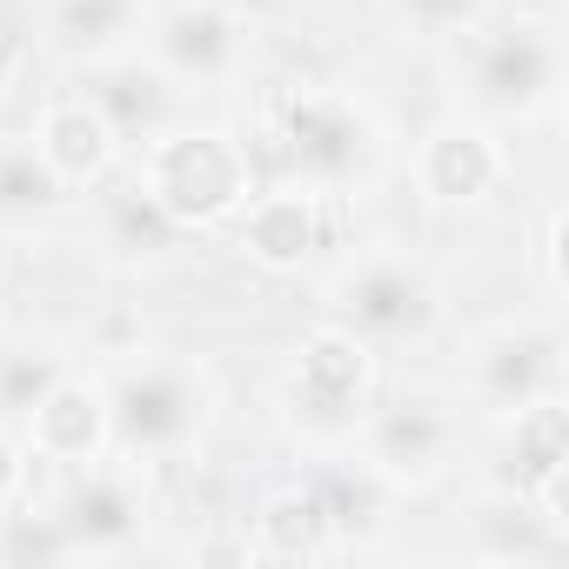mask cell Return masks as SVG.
Instances as JSON below:
<instances>
[{"instance_id":"obj_13","label":"cell","mask_w":569,"mask_h":569,"mask_svg":"<svg viewBox=\"0 0 569 569\" xmlns=\"http://www.w3.org/2000/svg\"><path fill=\"white\" fill-rule=\"evenodd\" d=\"M21 442L34 462L48 469H88L114 449V422H108V382L101 369H61L48 382V396L21 416Z\"/></svg>"},{"instance_id":"obj_18","label":"cell","mask_w":569,"mask_h":569,"mask_svg":"<svg viewBox=\"0 0 569 569\" xmlns=\"http://www.w3.org/2000/svg\"><path fill=\"white\" fill-rule=\"evenodd\" d=\"M141 21H148L141 0H48V8H41L48 41L68 61H81V68L114 61V54H134L141 48Z\"/></svg>"},{"instance_id":"obj_24","label":"cell","mask_w":569,"mask_h":569,"mask_svg":"<svg viewBox=\"0 0 569 569\" xmlns=\"http://www.w3.org/2000/svg\"><path fill=\"white\" fill-rule=\"evenodd\" d=\"M61 369H68V362H61V356H48V349L0 356V422H21V416L48 396V382H54Z\"/></svg>"},{"instance_id":"obj_3","label":"cell","mask_w":569,"mask_h":569,"mask_svg":"<svg viewBox=\"0 0 569 569\" xmlns=\"http://www.w3.org/2000/svg\"><path fill=\"white\" fill-rule=\"evenodd\" d=\"M462 108L489 128H536L562 101V14H489L462 41Z\"/></svg>"},{"instance_id":"obj_6","label":"cell","mask_w":569,"mask_h":569,"mask_svg":"<svg viewBox=\"0 0 569 569\" xmlns=\"http://www.w3.org/2000/svg\"><path fill=\"white\" fill-rule=\"evenodd\" d=\"M462 442H469V402L462 396L396 389V396L369 402L349 449L389 496H422L462 469Z\"/></svg>"},{"instance_id":"obj_12","label":"cell","mask_w":569,"mask_h":569,"mask_svg":"<svg viewBox=\"0 0 569 569\" xmlns=\"http://www.w3.org/2000/svg\"><path fill=\"white\" fill-rule=\"evenodd\" d=\"M536 396H562V342L536 322H502L462 356V402L482 416H509Z\"/></svg>"},{"instance_id":"obj_7","label":"cell","mask_w":569,"mask_h":569,"mask_svg":"<svg viewBox=\"0 0 569 569\" xmlns=\"http://www.w3.org/2000/svg\"><path fill=\"white\" fill-rule=\"evenodd\" d=\"M329 322L356 329L376 356L396 349H429L449 322V296L429 274L422 254L409 248H369L329 281Z\"/></svg>"},{"instance_id":"obj_4","label":"cell","mask_w":569,"mask_h":569,"mask_svg":"<svg viewBox=\"0 0 569 569\" xmlns=\"http://www.w3.org/2000/svg\"><path fill=\"white\" fill-rule=\"evenodd\" d=\"M268 141L289 168V181L342 201L356 194L382 161V121L349 88H289L268 114Z\"/></svg>"},{"instance_id":"obj_29","label":"cell","mask_w":569,"mask_h":569,"mask_svg":"<svg viewBox=\"0 0 569 569\" xmlns=\"http://www.w3.org/2000/svg\"><path fill=\"white\" fill-rule=\"evenodd\" d=\"M0 316H8V296H0Z\"/></svg>"},{"instance_id":"obj_28","label":"cell","mask_w":569,"mask_h":569,"mask_svg":"<svg viewBox=\"0 0 569 569\" xmlns=\"http://www.w3.org/2000/svg\"><path fill=\"white\" fill-rule=\"evenodd\" d=\"M516 14H562V0H509Z\"/></svg>"},{"instance_id":"obj_10","label":"cell","mask_w":569,"mask_h":569,"mask_svg":"<svg viewBox=\"0 0 569 569\" xmlns=\"http://www.w3.org/2000/svg\"><path fill=\"white\" fill-rule=\"evenodd\" d=\"M482 489L536 502L569 536V402L562 396H536L496 416V462L482 469Z\"/></svg>"},{"instance_id":"obj_25","label":"cell","mask_w":569,"mask_h":569,"mask_svg":"<svg viewBox=\"0 0 569 569\" xmlns=\"http://www.w3.org/2000/svg\"><path fill=\"white\" fill-rule=\"evenodd\" d=\"M562 228H569V214H562V201H549L536 214V241H529V274H536V289L549 302H562V289H569V274H562Z\"/></svg>"},{"instance_id":"obj_23","label":"cell","mask_w":569,"mask_h":569,"mask_svg":"<svg viewBox=\"0 0 569 569\" xmlns=\"http://www.w3.org/2000/svg\"><path fill=\"white\" fill-rule=\"evenodd\" d=\"M0 562H14V569H28V562H74V542H68L54 509H21L14 502L8 516H0Z\"/></svg>"},{"instance_id":"obj_15","label":"cell","mask_w":569,"mask_h":569,"mask_svg":"<svg viewBox=\"0 0 569 569\" xmlns=\"http://www.w3.org/2000/svg\"><path fill=\"white\" fill-rule=\"evenodd\" d=\"M28 134H34L41 161L54 168V181H61L68 194H94V188H108V181L121 174V161H128L121 134L108 128V114H101L88 94H61V101H48V108L34 114Z\"/></svg>"},{"instance_id":"obj_16","label":"cell","mask_w":569,"mask_h":569,"mask_svg":"<svg viewBox=\"0 0 569 569\" xmlns=\"http://www.w3.org/2000/svg\"><path fill=\"white\" fill-rule=\"evenodd\" d=\"M81 94L108 114V128L121 134V148H141V141H154L168 121H181V88H174L141 48H134V54H114V61H94Z\"/></svg>"},{"instance_id":"obj_22","label":"cell","mask_w":569,"mask_h":569,"mask_svg":"<svg viewBox=\"0 0 569 569\" xmlns=\"http://www.w3.org/2000/svg\"><path fill=\"white\" fill-rule=\"evenodd\" d=\"M376 14L402 34V41H462L469 28H482L496 14V0H376Z\"/></svg>"},{"instance_id":"obj_8","label":"cell","mask_w":569,"mask_h":569,"mask_svg":"<svg viewBox=\"0 0 569 569\" xmlns=\"http://www.w3.org/2000/svg\"><path fill=\"white\" fill-rule=\"evenodd\" d=\"M68 482H61V496L48 502L54 516H61V529H68V542H74V562L88 556V562H114V556H134V549H148V522H154V489H148V476L154 469H141V462H128V456H101V462H88V469H61Z\"/></svg>"},{"instance_id":"obj_27","label":"cell","mask_w":569,"mask_h":569,"mask_svg":"<svg viewBox=\"0 0 569 569\" xmlns=\"http://www.w3.org/2000/svg\"><path fill=\"white\" fill-rule=\"evenodd\" d=\"M21 68H28V48H21V34H8V28H0V108H8V94H14V81H21Z\"/></svg>"},{"instance_id":"obj_17","label":"cell","mask_w":569,"mask_h":569,"mask_svg":"<svg viewBox=\"0 0 569 569\" xmlns=\"http://www.w3.org/2000/svg\"><path fill=\"white\" fill-rule=\"evenodd\" d=\"M248 549L254 562H329L342 556V536H336V516L309 482H289V489H268L248 516Z\"/></svg>"},{"instance_id":"obj_19","label":"cell","mask_w":569,"mask_h":569,"mask_svg":"<svg viewBox=\"0 0 569 569\" xmlns=\"http://www.w3.org/2000/svg\"><path fill=\"white\" fill-rule=\"evenodd\" d=\"M469 556H476V562H516V569H536V562H562V556H569V536H562L536 502L482 489Z\"/></svg>"},{"instance_id":"obj_1","label":"cell","mask_w":569,"mask_h":569,"mask_svg":"<svg viewBox=\"0 0 569 569\" xmlns=\"http://www.w3.org/2000/svg\"><path fill=\"white\" fill-rule=\"evenodd\" d=\"M101 382H108L114 456L141 469L194 462L221 422V382L188 349H128L114 369H101Z\"/></svg>"},{"instance_id":"obj_20","label":"cell","mask_w":569,"mask_h":569,"mask_svg":"<svg viewBox=\"0 0 569 569\" xmlns=\"http://www.w3.org/2000/svg\"><path fill=\"white\" fill-rule=\"evenodd\" d=\"M74 194L54 181V168L41 161L34 134H0V228H48Z\"/></svg>"},{"instance_id":"obj_26","label":"cell","mask_w":569,"mask_h":569,"mask_svg":"<svg viewBox=\"0 0 569 569\" xmlns=\"http://www.w3.org/2000/svg\"><path fill=\"white\" fill-rule=\"evenodd\" d=\"M28 442L14 436V422H0V516H8L14 502H28Z\"/></svg>"},{"instance_id":"obj_5","label":"cell","mask_w":569,"mask_h":569,"mask_svg":"<svg viewBox=\"0 0 569 569\" xmlns=\"http://www.w3.org/2000/svg\"><path fill=\"white\" fill-rule=\"evenodd\" d=\"M382 396V356L342 329V322H316L281 369V416L289 429L316 449H349L369 402Z\"/></svg>"},{"instance_id":"obj_14","label":"cell","mask_w":569,"mask_h":569,"mask_svg":"<svg viewBox=\"0 0 569 569\" xmlns=\"http://www.w3.org/2000/svg\"><path fill=\"white\" fill-rule=\"evenodd\" d=\"M234 228V248L268 268V274H296L316 261V248L329 241V194L302 188V181H274V188H254L248 208L228 221Z\"/></svg>"},{"instance_id":"obj_21","label":"cell","mask_w":569,"mask_h":569,"mask_svg":"<svg viewBox=\"0 0 569 569\" xmlns=\"http://www.w3.org/2000/svg\"><path fill=\"white\" fill-rule=\"evenodd\" d=\"M101 241L121 254V261H141V268H154V261H174V248L188 241L141 188H134V174L108 194V221H101Z\"/></svg>"},{"instance_id":"obj_9","label":"cell","mask_w":569,"mask_h":569,"mask_svg":"<svg viewBox=\"0 0 569 569\" xmlns=\"http://www.w3.org/2000/svg\"><path fill=\"white\" fill-rule=\"evenodd\" d=\"M141 54L181 88V94H208L228 88L248 61V21L228 0H161L141 21Z\"/></svg>"},{"instance_id":"obj_2","label":"cell","mask_w":569,"mask_h":569,"mask_svg":"<svg viewBox=\"0 0 569 569\" xmlns=\"http://www.w3.org/2000/svg\"><path fill=\"white\" fill-rule=\"evenodd\" d=\"M134 188L181 228V234H214V228H228L241 208H248V194L261 188V161H254V148L234 134V128H221V121H168L154 141H141L134 148Z\"/></svg>"},{"instance_id":"obj_11","label":"cell","mask_w":569,"mask_h":569,"mask_svg":"<svg viewBox=\"0 0 569 569\" xmlns=\"http://www.w3.org/2000/svg\"><path fill=\"white\" fill-rule=\"evenodd\" d=\"M409 181L429 208H482L509 181V141L476 114L436 121L409 154Z\"/></svg>"}]
</instances>
